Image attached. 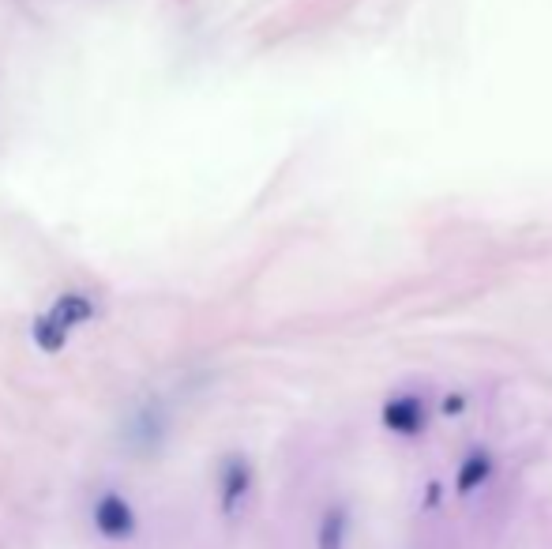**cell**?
I'll return each mask as SVG.
<instances>
[{"mask_svg": "<svg viewBox=\"0 0 552 549\" xmlns=\"http://www.w3.org/2000/svg\"><path fill=\"white\" fill-rule=\"evenodd\" d=\"M248 489H252V467H248V459L230 455V459L222 463V474H218V493H222V512H226V516L241 508V501L248 497Z\"/></svg>", "mask_w": 552, "mask_h": 549, "instance_id": "3957f363", "label": "cell"}, {"mask_svg": "<svg viewBox=\"0 0 552 549\" xmlns=\"http://www.w3.org/2000/svg\"><path fill=\"white\" fill-rule=\"evenodd\" d=\"M91 316H94V305L83 294H61L57 305L46 316L34 320V343L42 346L46 354H57V350H64L72 328L83 324V320H91Z\"/></svg>", "mask_w": 552, "mask_h": 549, "instance_id": "6da1fadb", "label": "cell"}, {"mask_svg": "<svg viewBox=\"0 0 552 549\" xmlns=\"http://www.w3.org/2000/svg\"><path fill=\"white\" fill-rule=\"evenodd\" d=\"M346 531H350V516L342 508H331L320 519V531H316V549H346Z\"/></svg>", "mask_w": 552, "mask_h": 549, "instance_id": "277c9868", "label": "cell"}, {"mask_svg": "<svg viewBox=\"0 0 552 549\" xmlns=\"http://www.w3.org/2000/svg\"><path fill=\"white\" fill-rule=\"evenodd\" d=\"M94 531L109 542H124L136 534V512L121 493H102L94 504Z\"/></svg>", "mask_w": 552, "mask_h": 549, "instance_id": "7a4b0ae2", "label": "cell"}, {"mask_svg": "<svg viewBox=\"0 0 552 549\" xmlns=\"http://www.w3.org/2000/svg\"><path fill=\"white\" fill-rule=\"evenodd\" d=\"M485 474H489V459H485V455L466 459V467H462V474H459V489H462V493L477 489L481 482H485Z\"/></svg>", "mask_w": 552, "mask_h": 549, "instance_id": "8992f818", "label": "cell"}, {"mask_svg": "<svg viewBox=\"0 0 552 549\" xmlns=\"http://www.w3.org/2000/svg\"><path fill=\"white\" fill-rule=\"evenodd\" d=\"M384 422L391 425V429H399V433H410V429H417L421 425V410H417V403H402V407H387Z\"/></svg>", "mask_w": 552, "mask_h": 549, "instance_id": "5b68a950", "label": "cell"}]
</instances>
